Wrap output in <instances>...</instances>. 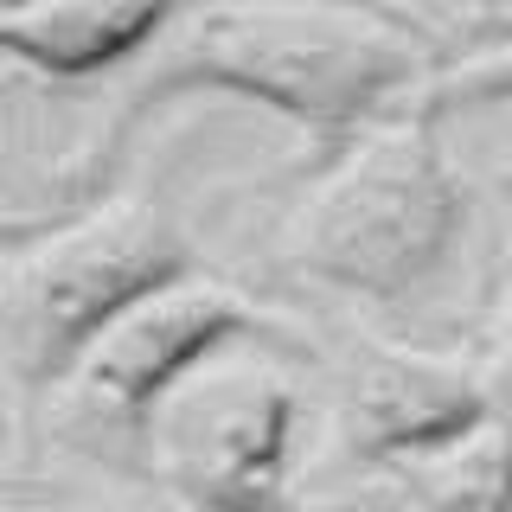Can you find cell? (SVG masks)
<instances>
[{
    "instance_id": "cell-1",
    "label": "cell",
    "mask_w": 512,
    "mask_h": 512,
    "mask_svg": "<svg viewBox=\"0 0 512 512\" xmlns=\"http://www.w3.org/2000/svg\"><path fill=\"white\" fill-rule=\"evenodd\" d=\"M423 39L372 0H212L192 7L160 58L135 77L90 167H109L122 141L173 96H244L320 141H346L391 116V96L423 90Z\"/></svg>"
},
{
    "instance_id": "cell-2",
    "label": "cell",
    "mask_w": 512,
    "mask_h": 512,
    "mask_svg": "<svg viewBox=\"0 0 512 512\" xmlns=\"http://www.w3.org/2000/svg\"><path fill=\"white\" fill-rule=\"evenodd\" d=\"M436 122V109L410 103L340 141L288 218V263L301 276L359 301H404L448 263L468 224V186Z\"/></svg>"
},
{
    "instance_id": "cell-3",
    "label": "cell",
    "mask_w": 512,
    "mask_h": 512,
    "mask_svg": "<svg viewBox=\"0 0 512 512\" xmlns=\"http://www.w3.org/2000/svg\"><path fill=\"white\" fill-rule=\"evenodd\" d=\"M192 276L180 224L141 199H90L39 231H7V340L13 378L52 391L116 314Z\"/></svg>"
},
{
    "instance_id": "cell-4",
    "label": "cell",
    "mask_w": 512,
    "mask_h": 512,
    "mask_svg": "<svg viewBox=\"0 0 512 512\" xmlns=\"http://www.w3.org/2000/svg\"><path fill=\"white\" fill-rule=\"evenodd\" d=\"M295 384L269 359H212L148 423L154 461L186 512H288Z\"/></svg>"
},
{
    "instance_id": "cell-5",
    "label": "cell",
    "mask_w": 512,
    "mask_h": 512,
    "mask_svg": "<svg viewBox=\"0 0 512 512\" xmlns=\"http://www.w3.org/2000/svg\"><path fill=\"white\" fill-rule=\"evenodd\" d=\"M237 340H269V320L250 308L237 288L180 276L154 295H141L128 314H116L77 359V372L64 378V391L77 397V410L96 416L109 429L148 436L173 391L224 359Z\"/></svg>"
},
{
    "instance_id": "cell-6",
    "label": "cell",
    "mask_w": 512,
    "mask_h": 512,
    "mask_svg": "<svg viewBox=\"0 0 512 512\" xmlns=\"http://www.w3.org/2000/svg\"><path fill=\"white\" fill-rule=\"evenodd\" d=\"M500 416L493 378L416 346H352L340 378V442L365 468H404Z\"/></svg>"
},
{
    "instance_id": "cell-7",
    "label": "cell",
    "mask_w": 512,
    "mask_h": 512,
    "mask_svg": "<svg viewBox=\"0 0 512 512\" xmlns=\"http://www.w3.org/2000/svg\"><path fill=\"white\" fill-rule=\"evenodd\" d=\"M192 0H7L0 39L45 77H90L186 20Z\"/></svg>"
},
{
    "instance_id": "cell-8",
    "label": "cell",
    "mask_w": 512,
    "mask_h": 512,
    "mask_svg": "<svg viewBox=\"0 0 512 512\" xmlns=\"http://www.w3.org/2000/svg\"><path fill=\"white\" fill-rule=\"evenodd\" d=\"M391 474L416 512H512V416H487L480 429Z\"/></svg>"
},
{
    "instance_id": "cell-9",
    "label": "cell",
    "mask_w": 512,
    "mask_h": 512,
    "mask_svg": "<svg viewBox=\"0 0 512 512\" xmlns=\"http://www.w3.org/2000/svg\"><path fill=\"white\" fill-rule=\"evenodd\" d=\"M416 103L448 116V109H480V103H512V39L506 45H487L474 58H455V64H436L429 84L416 90Z\"/></svg>"
},
{
    "instance_id": "cell-10",
    "label": "cell",
    "mask_w": 512,
    "mask_h": 512,
    "mask_svg": "<svg viewBox=\"0 0 512 512\" xmlns=\"http://www.w3.org/2000/svg\"><path fill=\"white\" fill-rule=\"evenodd\" d=\"M487 378H493L500 410L512 416V269H506V288H500V308H493V359H487Z\"/></svg>"
},
{
    "instance_id": "cell-11",
    "label": "cell",
    "mask_w": 512,
    "mask_h": 512,
    "mask_svg": "<svg viewBox=\"0 0 512 512\" xmlns=\"http://www.w3.org/2000/svg\"><path fill=\"white\" fill-rule=\"evenodd\" d=\"M506 116H512V103H506Z\"/></svg>"
}]
</instances>
